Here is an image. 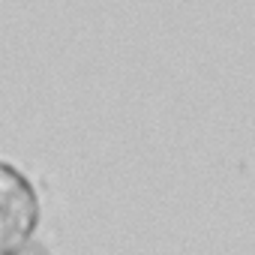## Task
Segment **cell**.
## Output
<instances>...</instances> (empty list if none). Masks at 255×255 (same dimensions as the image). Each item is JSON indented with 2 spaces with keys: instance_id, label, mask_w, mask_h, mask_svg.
I'll return each mask as SVG.
<instances>
[{
  "instance_id": "obj_1",
  "label": "cell",
  "mask_w": 255,
  "mask_h": 255,
  "mask_svg": "<svg viewBox=\"0 0 255 255\" xmlns=\"http://www.w3.org/2000/svg\"><path fill=\"white\" fill-rule=\"evenodd\" d=\"M39 195L24 171L0 159V255L27 246L39 228Z\"/></svg>"
},
{
  "instance_id": "obj_2",
  "label": "cell",
  "mask_w": 255,
  "mask_h": 255,
  "mask_svg": "<svg viewBox=\"0 0 255 255\" xmlns=\"http://www.w3.org/2000/svg\"><path fill=\"white\" fill-rule=\"evenodd\" d=\"M6 255H48V252H45L42 246H30V243H27V246H21V249H15V252H6Z\"/></svg>"
}]
</instances>
